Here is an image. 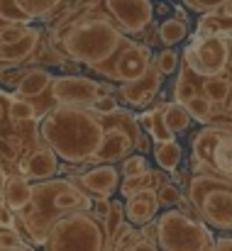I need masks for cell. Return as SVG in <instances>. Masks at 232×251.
I'll return each mask as SVG.
<instances>
[{
	"label": "cell",
	"mask_w": 232,
	"mask_h": 251,
	"mask_svg": "<svg viewBox=\"0 0 232 251\" xmlns=\"http://www.w3.org/2000/svg\"><path fill=\"white\" fill-rule=\"evenodd\" d=\"M37 117V107L32 100L15 95L12 98V107H10V120L12 122H32Z\"/></svg>",
	"instance_id": "cell-29"
},
{
	"label": "cell",
	"mask_w": 232,
	"mask_h": 251,
	"mask_svg": "<svg viewBox=\"0 0 232 251\" xmlns=\"http://www.w3.org/2000/svg\"><path fill=\"white\" fill-rule=\"evenodd\" d=\"M137 149V139L117 127V125H105V139L95 154V159L90 164H115V161H125L130 156V151Z\"/></svg>",
	"instance_id": "cell-14"
},
{
	"label": "cell",
	"mask_w": 232,
	"mask_h": 251,
	"mask_svg": "<svg viewBox=\"0 0 232 251\" xmlns=\"http://www.w3.org/2000/svg\"><path fill=\"white\" fill-rule=\"evenodd\" d=\"M27 22H10V20H2V27H0V42L2 44H12L17 42L25 32H27Z\"/></svg>",
	"instance_id": "cell-33"
},
{
	"label": "cell",
	"mask_w": 232,
	"mask_h": 251,
	"mask_svg": "<svg viewBox=\"0 0 232 251\" xmlns=\"http://www.w3.org/2000/svg\"><path fill=\"white\" fill-rule=\"evenodd\" d=\"M191 69L183 64L181 66V74H178V78H176V83H174V100H178V102H188L198 90H196V85L191 83Z\"/></svg>",
	"instance_id": "cell-30"
},
{
	"label": "cell",
	"mask_w": 232,
	"mask_h": 251,
	"mask_svg": "<svg viewBox=\"0 0 232 251\" xmlns=\"http://www.w3.org/2000/svg\"><path fill=\"white\" fill-rule=\"evenodd\" d=\"M105 247L108 237L103 220L90 210H76L61 217L44 242V251H105Z\"/></svg>",
	"instance_id": "cell-6"
},
{
	"label": "cell",
	"mask_w": 232,
	"mask_h": 251,
	"mask_svg": "<svg viewBox=\"0 0 232 251\" xmlns=\"http://www.w3.org/2000/svg\"><path fill=\"white\" fill-rule=\"evenodd\" d=\"M230 120H232V110H230Z\"/></svg>",
	"instance_id": "cell-49"
},
{
	"label": "cell",
	"mask_w": 232,
	"mask_h": 251,
	"mask_svg": "<svg viewBox=\"0 0 232 251\" xmlns=\"http://www.w3.org/2000/svg\"><path fill=\"white\" fill-rule=\"evenodd\" d=\"M164 115H166V125H169V129H171L174 134H183V132H188L191 122H196L193 115L188 112L186 102H178V100L166 102V112H164Z\"/></svg>",
	"instance_id": "cell-22"
},
{
	"label": "cell",
	"mask_w": 232,
	"mask_h": 251,
	"mask_svg": "<svg viewBox=\"0 0 232 251\" xmlns=\"http://www.w3.org/2000/svg\"><path fill=\"white\" fill-rule=\"evenodd\" d=\"M125 220H127V212H125V202H120V200H113V205H110V212H108V217L103 220V227H105V237H108V247L105 251L113 247V239H115V234H117V229L125 225Z\"/></svg>",
	"instance_id": "cell-28"
},
{
	"label": "cell",
	"mask_w": 232,
	"mask_h": 251,
	"mask_svg": "<svg viewBox=\"0 0 232 251\" xmlns=\"http://www.w3.org/2000/svg\"><path fill=\"white\" fill-rule=\"evenodd\" d=\"M54 83V76L47 71V69H27L25 78L15 85V95L20 98H27V100H34L39 95H44Z\"/></svg>",
	"instance_id": "cell-20"
},
{
	"label": "cell",
	"mask_w": 232,
	"mask_h": 251,
	"mask_svg": "<svg viewBox=\"0 0 232 251\" xmlns=\"http://www.w3.org/2000/svg\"><path fill=\"white\" fill-rule=\"evenodd\" d=\"M156 66H159V71L164 74V76H174L176 71H178V64H181V54L174 49V47H166V49H161L159 54H156Z\"/></svg>",
	"instance_id": "cell-31"
},
{
	"label": "cell",
	"mask_w": 232,
	"mask_h": 251,
	"mask_svg": "<svg viewBox=\"0 0 232 251\" xmlns=\"http://www.w3.org/2000/svg\"><path fill=\"white\" fill-rule=\"evenodd\" d=\"M186 107H188V112L193 115V120H196V122H201V125L213 122V120H215V115H218L215 102H213L210 98H205L203 93H196V95L186 102Z\"/></svg>",
	"instance_id": "cell-26"
},
{
	"label": "cell",
	"mask_w": 232,
	"mask_h": 251,
	"mask_svg": "<svg viewBox=\"0 0 232 251\" xmlns=\"http://www.w3.org/2000/svg\"><path fill=\"white\" fill-rule=\"evenodd\" d=\"M161 183H164V176L156 173V171H149L145 176H130V178H125L122 185H120V190H122L125 198H130V195H135V193H140L145 188H159Z\"/></svg>",
	"instance_id": "cell-27"
},
{
	"label": "cell",
	"mask_w": 232,
	"mask_h": 251,
	"mask_svg": "<svg viewBox=\"0 0 232 251\" xmlns=\"http://www.w3.org/2000/svg\"><path fill=\"white\" fill-rule=\"evenodd\" d=\"M130 37L105 10H83L69 0L64 15L57 17L49 47L59 49L64 59L95 69L110 61Z\"/></svg>",
	"instance_id": "cell-1"
},
{
	"label": "cell",
	"mask_w": 232,
	"mask_h": 251,
	"mask_svg": "<svg viewBox=\"0 0 232 251\" xmlns=\"http://www.w3.org/2000/svg\"><path fill=\"white\" fill-rule=\"evenodd\" d=\"M42 29L37 27H27V32L12 42V44H0V59H2V69H17L25 61H29L34 56V51L42 44Z\"/></svg>",
	"instance_id": "cell-16"
},
{
	"label": "cell",
	"mask_w": 232,
	"mask_h": 251,
	"mask_svg": "<svg viewBox=\"0 0 232 251\" xmlns=\"http://www.w3.org/2000/svg\"><path fill=\"white\" fill-rule=\"evenodd\" d=\"M59 161H61L59 154L44 144V147L29 151L20 161V173L27 176L29 180H47V178H54L57 173H61V164Z\"/></svg>",
	"instance_id": "cell-15"
},
{
	"label": "cell",
	"mask_w": 232,
	"mask_h": 251,
	"mask_svg": "<svg viewBox=\"0 0 232 251\" xmlns=\"http://www.w3.org/2000/svg\"><path fill=\"white\" fill-rule=\"evenodd\" d=\"M188 34V22L178 20V17H169L159 25V37H161V44L164 47H176L186 39Z\"/></svg>",
	"instance_id": "cell-25"
},
{
	"label": "cell",
	"mask_w": 232,
	"mask_h": 251,
	"mask_svg": "<svg viewBox=\"0 0 232 251\" xmlns=\"http://www.w3.org/2000/svg\"><path fill=\"white\" fill-rule=\"evenodd\" d=\"M161 210V202H159V195H156V188H145L130 198H125V212H127V220L137 227L152 222L156 217V212Z\"/></svg>",
	"instance_id": "cell-17"
},
{
	"label": "cell",
	"mask_w": 232,
	"mask_h": 251,
	"mask_svg": "<svg viewBox=\"0 0 232 251\" xmlns=\"http://www.w3.org/2000/svg\"><path fill=\"white\" fill-rule=\"evenodd\" d=\"M86 10H105L125 34H142L154 22L156 5L152 0H74Z\"/></svg>",
	"instance_id": "cell-8"
},
{
	"label": "cell",
	"mask_w": 232,
	"mask_h": 251,
	"mask_svg": "<svg viewBox=\"0 0 232 251\" xmlns=\"http://www.w3.org/2000/svg\"><path fill=\"white\" fill-rule=\"evenodd\" d=\"M191 168L232 178V120L208 122L191 137Z\"/></svg>",
	"instance_id": "cell-7"
},
{
	"label": "cell",
	"mask_w": 232,
	"mask_h": 251,
	"mask_svg": "<svg viewBox=\"0 0 232 251\" xmlns=\"http://www.w3.org/2000/svg\"><path fill=\"white\" fill-rule=\"evenodd\" d=\"M191 12H198V15H205V12H218L220 7H225L230 0H181Z\"/></svg>",
	"instance_id": "cell-34"
},
{
	"label": "cell",
	"mask_w": 232,
	"mask_h": 251,
	"mask_svg": "<svg viewBox=\"0 0 232 251\" xmlns=\"http://www.w3.org/2000/svg\"><path fill=\"white\" fill-rule=\"evenodd\" d=\"M29 251H32V249H29Z\"/></svg>",
	"instance_id": "cell-50"
},
{
	"label": "cell",
	"mask_w": 232,
	"mask_h": 251,
	"mask_svg": "<svg viewBox=\"0 0 232 251\" xmlns=\"http://www.w3.org/2000/svg\"><path fill=\"white\" fill-rule=\"evenodd\" d=\"M32 193H34V185L29 183L27 176H10V173H2V202H7L15 212H22L29 200H32Z\"/></svg>",
	"instance_id": "cell-18"
},
{
	"label": "cell",
	"mask_w": 232,
	"mask_h": 251,
	"mask_svg": "<svg viewBox=\"0 0 232 251\" xmlns=\"http://www.w3.org/2000/svg\"><path fill=\"white\" fill-rule=\"evenodd\" d=\"M39 139L59 154L61 161L90 164L105 139V122L93 107L54 105L39 122Z\"/></svg>",
	"instance_id": "cell-2"
},
{
	"label": "cell",
	"mask_w": 232,
	"mask_h": 251,
	"mask_svg": "<svg viewBox=\"0 0 232 251\" xmlns=\"http://www.w3.org/2000/svg\"><path fill=\"white\" fill-rule=\"evenodd\" d=\"M142 34H145V42H147L149 47H154L156 42H161V37H159V27H156L154 22H152V25H149V27H147Z\"/></svg>",
	"instance_id": "cell-42"
},
{
	"label": "cell",
	"mask_w": 232,
	"mask_h": 251,
	"mask_svg": "<svg viewBox=\"0 0 232 251\" xmlns=\"http://www.w3.org/2000/svg\"><path fill=\"white\" fill-rule=\"evenodd\" d=\"M49 95H52L54 105L90 107L100 95V83L88 76H57L49 88Z\"/></svg>",
	"instance_id": "cell-11"
},
{
	"label": "cell",
	"mask_w": 232,
	"mask_h": 251,
	"mask_svg": "<svg viewBox=\"0 0 232 251\" xmlns=\"http://www.w3.org/2000/svg\"><path fill=\"white\" fill-rule=\"evenodd\" d=\"M20 244H25L20 229L17 227H2V232H0V249L12 251L15 247H20Z\"/></svg>",
	"instance_id": "cell-37"
},
{
	"label": "cell",
	"mask_w": 232,
	"mask_h": 251,
	"mask_svg": "<svg viewBox=\"0 0 232 251\" xmlns=\"http://www.w3.org/2000/svg\"><path fill=\"white\" fill-rule=\"evenodd\" d=\"M228 110H232V95H230V100H228Z\"/></svg>",
	"instance_id": "cell-48"
},
{
	"label": "cell",
	"mask_w": 232,
	"mask_h": 251,
	"mask_svg": "<svg viewBox=\"0 0 232 251\" xmlns=\"http://www.w3.org/2000/svg\"><path fill=\"white\" fill-rule=\"evenodd\" d=\"M156 195H159L161 207H171V205L183 202V193H181L178 183H171V180H164V183L156 188Z\"/></svg>",
	"instance_id": "cell-32"
},
{
	"label": "cell",
	"mask_w": 232,
	"mask_h": 251,
	"mask_svg": "<svg viewBox=\"0 0 232 251\" xmlns=\"http://www.w3.org/2000/svg\"><path fill=\"white\" fill-rule=\"evenodd\" d=\"M181 159H183V149H181V144L176 139L154 142V161L164 173H174L178 168V164H181Z\"/></svg>",
	"instance_id": "cell-21"
},
{
	"label": "cell",
	"mask_w": 232,
	"mask_h": 251,
	"mask_svg": "<svg viewBox=\"0 0 232 251\" xmlns=\"http://www.w3.org/2000/svg\"><path fill=\"white\" fill-rule=\"evenodd\" d=\"M110 205H113V200H110V198L95 195V198H93V207H90V212H93L98 220H105V217H108V212H110Z\"/></svg>",
	"instance_id": "cell-39"
},
{
	"label": "cell",
	"mask_w": 232,
	"mask_h": 251,
	"mask_svg": "<svg viewBox=\"0 0 232 251\" xmlns=\"http://www.w3.org/2000/svg\"><path fill=\"white\" fill-rule=\"evenodd\" d=\"M142 237L149 239V242H159V222H156V220L142 225Z\"/></svg>",
	"instance_id": "cell-41"
},
{
	"label": "cell",
	"mask_w": 232,
	"mask_h": 251,
	"mask_svg": "<svg viewBox=\"0 0 232 251\" xmlns=\"http://www.w3.org/2000/svg\"><path fill=\"white\" fill-rule=\"evenodd\" d=\"M90 207H93V195L86 188H81L76 180L54 176V178L34 183L32 200L22 212H17V217L29 232L32 244L44 247L52 227L61 217L76 210H90Z\"/></svg>",
	"instance_id": "cell-3"
},
{
	"label": "cell",
	"mask_w": 232,
	"mask_h": 251,
	"mask_svg": "<svg viewBox=\"0 0 232 251\" xmlns=\"http://www.w3.org/2000/svg\"><path fill=\"white\" fill-rule=\"evenodd\" d=\"M166 102H159L154 107L145 110L140 115V122H142V129L154 139V142H169V139H176V134L169 129L166 125Z\"/></svg>",
	"instance_id": "cell-19"
},
{
	"label": "cell",
	"mask_w": 232,
	"mask_h": 251,
	"mask_svg": "<svg viewBox=\"0 0 232 251\" xmlns=\"http://www.w3.org/2000/svg\"><path fill=\"white\" fill-rule=\"evenodd\" d=\"M69 0H17L20 10L29 20H49L59 7H64Z\"/></svg>",
	"instance_id": "cell-23"
},
{
	"label": "cell",
	"mask_w": 232,
	"mask_h": 251,
	"mask_svg": "<svg viewBox=\"0 0 232 251\" xmlns=\"http://www.w3.org/2000/svg\"><path fill=\"white\" fill-rule=\"evenodd\" d=\"M120 171H122L125 178H130V176H145V173H149V164H147L145 156H127L122 161Z\"/></svg>",
	"instance_id": "cell-35"
},
{
	"label": "cell",
	"mask_w": 232,
	"mask_h": 251,
	"mask_svg": "<svg viewBox=\"0 0 232 251\" xmlns=\"http://www.w3.org/2000/svg\"><path fill=\"white\" fill-rule=\"evenodd\" d=\"M90 107H93L98 115H110V112L120 110V102H117L115 93H110V95H98V100H95Z\"/></svg>",
	"instance_id": "cell-38"
},
{
	"label": "cell",
	"mask_w": 232,
	"mask_h": 251,
	"mask_svg": "<svg viewBox=\"0 0 232 251\" xmlns=\"http://www.w3.org/2000/svg\"><path fill=\"white\" fill-rule=\"evenodd\" d=\"M76 183L86 188L93 198L95 195L113 198V193H117L122 185V171L115 168V164H93L88 171H83V176Z\"/></svg>",
	"instance_id": "cell-13"
},
{
	"label": "cell",
	"mask_w": 232,
	"mask_h": 251,
	"mask_svg": "<svg viewBox=\"0 0 232 251\" xmlns=\"http://www.w3.org/2000/svg\"><path fill=\"white\" fill-rule=\"evenodd\" d=\"M152 64H154L152 61V47L149 44H137V42L127 39L110 61L95 66L93 71L103 74L113 83H130V81L140 78Z\"/></svg>",
	"instance_id": "cell-10"
},
{
	"label": "cell",
	"mask_w": 232,
	"mask_h": 251,
	"mask_svg": "<svg viewBox=\"0 0 232 251\" xmlns=\"http://www.w3.org/2000/svg\"><path fill=\"white\" fill-rule=\"evenodd\" d=\"M201 93L205 98H210L215 105H228L232 95V81L225 76H208V78H203Z\"/></svg>",
	"instance_id": "cell-24"
},
{
	"label": "cell",
	"mask_w": 232,
	"mask_h": 251,
	"mask_svg": "<svg viewBox=\"0 0 232 251\" xmlns=\"http://www.w3.org/2000/svg\"><path fill=\"white\" fill-rule=\"evenodd\" d=\"M159 249L161 251H213V227L186 210H166L159 215Z\"/></svg>",
	"instance_id": "cell-5"
},
{
	"label": "cell",
	"mask_w": 232,
	"mask_h": 251,
	"mask_svg": "<svg viewBox=\"0 0 232 251\" xmlns=\"http://www.w3.org/2000/svg\"><path fill=\"white\" fill-rule=\"evenodd\" d=\"M156 12H159V15H166V12H169V5H164V2L156 5Z\"/></svg>",
	"instance_id": "cell-47"
},
{
	"label": "cell",
	"mask_w": 232,
	"mask_h": 251,
	"mask_svg": "<svg viewBox=\"0 0 232 251\" xmlns=\"http://www.w3.org/2000/svg\"><path fill=\"white\" fill-rule=\"evenodd\" d=\"M225 37H228V66L232 69V32L225 34Z\"/></svg>",
	"instance_id": "cell-46"
},
{
	"label": "cell",
	"mask_w": 232,
	"mask_h": 251,
	"mask_svg": "<svg viewBox=\"0 0 232 251\" xmlns=\"http://www.w3.org/2000/svg\"><path fill=\"white\" fill-rule=\"evenodd\" d=\"M0 17L2 20H10V22H32L22 10H20V5H17V0H2V5H0Z\"/></svg>",
	"instance_id": "cell-36"
},
{
	"label": "cell",
	"mask_w": 232,
	"mask_h": 251,
	"mask_svg": "<svg viewBox=\"0 0 232 251\" xmlns=\"http://www.w3.org/2000/svg\"><path fill=\"white\" fill-rule=\"evenodd\" d=\"M120 251H161L159 249V244L156 242H149V239H137L135 244H130V247H125V249H120Z\"/></svg>",
	"instance_id": "cell-40"
},
{
	"label": "cell",
	"mask_w": 232,
	"mask_h": 251,
	"mask_svg": "<svg viewBox=\"0 0 232 251\" xmlns=\"http://www.w3.org/2000/svg\"><path fill=\"white\" fill-rule=\"evenodd\" d=\"M183 64L201 78L223 76L228 66V37L210 34V37H193V44L183 51Z\"/></svg>",
	"instance_id": "cell-9"
},
{
	"label": "cell",
	"mask_w": 232,
	"mask_h": 251,
	"mask_svg": "<svg viewBox=\"0 0 232 251\" xmlns=\"http://www.w3.org/2000/svg\"><path fill=\"white\" fill-rule=\"evenodd\" d=\"M161 83H164V74L159 71L154 61L140 78H135L130 83H120L117 93H120V100L127 102L130 107H147L161 93Z\"/></svg>",
	"instance_id": "cell-12"
},
{
	"label": "cell",
	"mask_w": 232,
	"mask_h": 251,
	"mask_svg": "<svg viewBox=\"0 0 232 251\" xmlns=\"http://www.w3.org/2000/svg\"><path fill=\"white\" fill-rule=\"evenodd\" d=\"M186 200L213 229L232 232V178L205 171L188 176Z\"/></svg>",
	"instance_id": "cell-4"
},
{
	"label": "cell",
	"mask_w": 232,
	"mask_h": 251,
	"mask_svg": "<svg viewBox=\"0 0 232 251\" xmlns=\"http://www.w3.org/2000/svg\"><path fill=\"white\" fill-rule=\"evenodd\" d=\"M147 137H149V134L145 132V134H142V139L137 142V151H149V139H147Z\"/></svg>",
	"instance_id": "cell-44"
},
{
	"label": "cell",
	"mask_w": 232,
	"mask_h": 251,
	"mask_svg": "<svg viewBox=\"0 0 232 251\" xmlns=\"http://www.w3.org/2000/svg\"><path fill=\"white\" fill-rule=\"evenodd\" d=\"M110 93H117L113 83H100V95H110Z\"/></svg>",
	"instance_id": "cell-45"
},
{
	"label": "cell",
	"mask_w": 232,
	"mask_h": 251,
	"mask_svg": "<svg viewBox=\"0 0 232 251\" xmlns=\"http://www.w3.org/2000/svg\"><path fill=\"white\" fill-rule=\"evenodd\" d=\"M174 12H176V17H178V20L188 22V12H186V5H176V7H174Z\"/></svg>",
	"instance_id": "cell-43"
}]
</instances>
